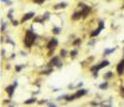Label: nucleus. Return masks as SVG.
<instances>
[{"mask_svg":"<svg viewBox=\"0 0 124 107\" xmlns=\"http://www.w3.org/2000/svg\"><path fill=\"white\" fill-rule=\"evenodd\" d=\"M15 90H16V87H15L12 83L8 85V86L5 87V93H6V96L9 97V99H12V97H14V95H15Z\"/></svg>","mask_w":124,"mask_h":107,"instance_id":"6e6552de","label":"nucleus"},{"mask_svg":"<svg viewBox=\"0 0 124 107\" xmlns=\"http://www.w3.org/2000/svg\"><path fill=\"white\" fill-rule=\"evenodd\" d=\"M81 44H82V39H79V37H74L71 45H73V47H76V49H77L78 46H81Z\"/></svg>","mask_w":124,"mask_h":107,"instance_id":"a211bd4d","label":"nucleus"},{"mask_svg":"<svg viewBox=\"0 0 124 107\" xmlns=\"http://www.w3.org/2000/svg\"><path fill=\"white\" fill-rule=\"evenodd\" d=\"M31 1H32L34 4H37V5H42L46 0H31Z\"/></svg>","mask_w":124,"mask_h":107,"instance_id":"c85d7f7f","label":"nucleus"},{"mask_svg":"<svg viewBox=\"0 0 124 107\" xmlns=\"http://www.w3.org/2000/svg\"><path fill=\"white\" fill-rule=\"evenodd\" d=\"M15 57H16V54H11L10 59H11V60H14V59H15Z\"/></svg>","mask_w":124,"mask_h":107,"instance_id":"4c0bfd02","label":"nucleus"},{"mask_svg":"<svg viewBox=\"0 0 124 107\" xmlns=\"http://www.w3.org/2000/svg\"><path fill=\"white\" fill-rule=\"evenodd\" d=\"M24 67H25L24 64H23V65H15V72H16V74H20L21 70H23Z\"/></svg>","mask_w":124,"mask_h":107,"instance_id":"393cba45","label":"nucleus"},{"mask_svg":"<svg viewBox=\"0 0 124 107\" xmlns=\"http://www.w3.org/2000/svg\"><path fill=\"white\" fill-rule=\"evenodd\" d=\"M116 77V74L113 72V71H107L104 75H103V80L104 81H109V80H112Z\"/></svg>","mask_w":124,"mask_h":107,"instance_id":"4468645a","label":"nucleus"},{"mask_svg":"<svg viewBox=\"0 0 124 107\" xmlns=\"http://www.w3.org/2000/svg\"><path fill=\"white\" fill-rule=\"evenodd\" d=\"M78 88H83V82L79 81L77 85H76V90H78Z\"/></svg>","mask_w":124,"mask_h":107,"instance_id":"473e14b6","label":"nucleus"},{"mask_svg":"<svg viewBox=\"0 0 124 107\" xmlns=\"http://www.w3.org/2000/svg\"><path fill=\"white\" fill-rule=\"evenodd\" d=\"M46 106H47V107H58V106H57V105L55 103V102H51V101L48 102V103H47Z\"/></svg>","mask_w":124,"mask_h":107,"instance_id":"2f4dec72","label":"nucleus"},{"mask_svg":"<svg viewBox=\"0 0 124 107\" xmlns=\"http://www.w3.org/2000/svg\"><path fill=\"white\" fill-rule=\"evenodd\" d=\"M1 3L5 4V5H8V6H11V5H12V1H11V0H1Z\"/></svg>","mask_w":124,"mask_h":107,"instance_id":"c756f323","label":"nucleus"},{"mask_svg":"<svg viewBox=\"0 0 124 107\" xmlns=\"http://www.w3.org/2000/svg\"><path fill=\"white\" fill-rule=\"evenodd\" d=\"M52 34L54 35H58V34H61V28L60 26H54V28H52Z\"/></svg>","mask_w":124,"mask_h":107,"instance_id":"412c9836","label":"nucleus"},{"mask_svg":"<svg viewBox=\"0 0 124 107\" xmlns=\"http://www.w3.org/2000/svg\"><path fill=\"white\" fill-rule=\"evenodd\" d=\"M119 93H120V96H122V97H124V86H122V88H120V91H119Z\"/></svg>","mask_w":124,"mask_h":107,"instance_id":"e433bc0d","label":"nucleus"},{"mask_svg":"<svg viewBox=\"0 0 124 107\" xmlns=\"http://www.w3.org/2000/svg\"><path fill=\"white\" fill-rule=\"evenodd\" d=\"M50 16H51V14L48 11H46V12H43V14H42V19L45 20V21H47L48 19H50Z\"/></svg>","mask_w":124,"mask_h":107,"instance_id":"cd10ccee","label":"nucleus"},{"mask_svg":"<svg viewBox=\"0 0 124 107\" xmlns=\"http://www.w3.org/2000/svg\"><path fill=\"white\" fill-rule=\"evenodd\" d=\"M81 19H83V17H82V14H81V10L73 11L72 15H71V20H72V21H78V20H81Z\"/></svg>","mask_w":124,"mask_h":107,"instance_id":"9b49d317","label":"nucleus"},{"mask_svg":"<svg viewBox=\"0 0 124 107\" xmlns=\"http://www.w3.org/2000/svg\"><path fill=\"white\" fill-rule=\"evenodd\" d=\"M108 1H110V0H108Z\"/></svg>","mask_w":124,"mask_h":107,"instance_id":"ea45409f","label":"nucleus"},{"mask_svg":"<svg viewBox=\"0 0 124 107\" xmlns=\"http://www.w3.org/2000/svg\"><path fill=\"white\" fill-rule=\"evenodd\" d=\"M104 26H105V25H104V21H103V20H101L99 23H98V28L91 31L89 37H91V39H96V37H97V36H98V35L101 34V31L104 29Z\"/></svg>","mask_w":124,"mask_h":107,"instance_id":"39448f33","label":"nucleus"},{"mask_svg":"<svg viewBox=\"0 0 124 107\" xmlns=\"http://www.w3.org/2000/svg\"><path fill=\"white\" fill-rule=\"evenodd\" d=\"M58 44H60L58 39L54 36V37H51V39L47 40V42L45 44V47H46L47 51H48V50H56V47L58 46Z\"/></svg>","mask_w":124,"mask_h":107,"instance_id":"7ed1b4c3","label":"nucleus"},{"mask_svg":"<svg viewBox=\"0 0 124 107\" xmlns=\"http://www.w3.org/2000/svg\"><path fill=\"white\" fill-rule=\"evenodd\" d=\"M78 6L81 8V14H82L83 19H86V17L89 16V14L92 12V8L91 6H88L87 4H85V3H79Z\"/></svg>","mask_w":124,"mask_h":107,"instance_id":"20e7f679","label":"nucleus"},{"mask_svg":"<svg viewBox=\"0 0 124 107\" xmlns=\"http://www.w3.org/2000/svg\"><path fill=\"white\" fill-rule=\"evenodd\" d=\"M67 96H68V93H62V95L57 96L55 100H56L57 102H60V101H66V99H67Z\"/></svg>","mask_w":124,"mask_h":107,"instance_id":"6ab92c4d","label":"nucleus"},{"mask_svg":"<svg viewBox=\"0 0 124 107\" xmlns=\"http://www.w3.org/2000/svg\"><path fill=\"white\" fill-rule=\"evenodd\" d=\"M58 55L61 56V59H66V57H68V56H70V51H68V50H66V49H61Z\"/></svg>","mask_w":124,"mask_h":107,"instance_id":"f3484780","label":"nucleus"},{"mask_svg":"<svg viewBox=\"0 0 124 107\" xmlns=\"http://www.w3.org/2000/svg\"><path fill=\"white\" fill-rule=\"evenodd\" d=\"M110 65V62H109V60H107V59H103L101 62H98V64H94V65H92L91 67H89V71H91V74H93V72H99V71L102 70V69H104V67H108V66Z\"/></svg>","mask_w":124,"mask_h":107,"instance_id":"f03ea898","label":"nucleus"},{"mask_svg":"<svg viewBox=\"0 0 124 107\" xmlns=\"http://www.w3.org/2000/svg\"><path fill=\"white\" fill-rule=\"evenodd\" d=\"M35 16H36V12H35V11H29V12H26V14L23 15V17L20 19V23L25 24L26 21H29V20H34Z\"/></svg>","mask_w":124,"mask_h":107,"instance_id":"0eeeda50","label":"nucleus"},{"mask_svg":"<svg viewBox=\"0 0 124 107\" xmlns=\"http://www.w3.org/2000/svg\"><path fill=\"white\" fill-rule=\"evenodd\" d=\"M20 24H21L20 21H17V20H15V19H14V20H11V25H12V26H19Z\"/></svg>","mask_w":124,"mask_h":107,"instance_id":"7c9ffc66","label":"nucleus"},{"mask_svg":"<svg viewBox=\"0 0 124 107\" xmlns=\"http://www.w3.org/2000/svg\"><path fill=\"white\" fill-rule=\"evenodd\" d=\"M39 37V35L35 33L34 26H31L30 29H26L24 31V39H23V45L25 49H31L35 42H36V39Z\"/></svg>","mask_w":124,"mask_h":107,"instance_id":"f257e3e1","label":"nucleus"},{"mask_svg":"<svg viewBox=\"0 0 124 107\" xmlns=\"http://www.w3.org/2000/svg\"><path fill=\"white\" fill-rule=\"evenodd\" d=\"M48 102H50V100H47V99H42V100H39L37 105H39V106H42V105H47Z\"/></svg>","mask_w":124,"mask_h":107,"instance_id":"a878e982","label":"nucleus"},{"mask_svg":"<svg viewBox=\"0 0 124 107\" xmlns=\"http://www.w3.org/2000/svg\"><path fill=\"white\" fill-rule=\"evenodd\" d=\"M89 105L92 107H99L101 106V102L97 101V100H92V101H89Z\"/></svg>","mask_w":124,"mask_h":107,"instance_id":"5701e85b","label":"nucleus"},{"mask_svg":"<svg viewBox=\"0 0 124 107\" xmlns=\"http://www.w3.org/2000/svg\"><path fill=\"white\" fill-rule=\"evenodd\" d=\"M6 107H17V105L15 103V102H11V103H9Z\"/></svg>","mask_w":124,"mask_h":107,"instance_id":"c9c22d12","label":"nucleus"},{"mask_svg":"<svg viewBox=\"0 0 124 107\" xmlns=\"http://www.w3.org/2000/svg\"><path fill=\"white\" fill-rule=\"evenodd\" d=\"M88 93H89V90L83 87V88H78V90H74L73 96H74V99H76V100H78V99H82V97L87 96Z\"/></svg>","mask_w":124,"mask_h":107,"instance_id":"423d86ee","label":"nucleus"},{"mask_svg":"<svg viewBox=\"0 0 124 107\" xmlns=\"http://www.w3.org/2000/svg\"><path fill=\"white\" fill-rule=\"evenodd\" d=\"M68 90H71V91L76 90V85H72V83H70V85H68Z\"/></svg>","mask_w":124,"mask_h":107,"instance_id":"72a5a7b5","label":"nucleus"},{"mask_svg":"<svg viewBox=\"0 0 124 107\" xmlns=\"http://www.w3.org/2000/svg\"><path fill=\"white\" fill-rule=\"evenodd\" d=\"M12 14H14V8H11L10 10L8 11V19L10 20V21H11V20H14V16H12Z\"/></svg>","mask_w":124,"mask_h":107,"instance_id":"b1692460","label":"nucleus"},{"mask_svg":"<svg viewBox=\"0 0 124 107\" xmlns=\"http://www.w3.org/2000/svg\"><path fill=\"white\" fill-rule=\"evenodd\" d=\"M116 50H117V47H108V49H104V50H103V57L112 55V54L116 52Z\"/></svg>","mask_w":124,"mask_h":107,"instance_id":"2eb2a0df","label":"nucleus"},{"mask_svg":"<svg viewBox=\"0 0 124 107\" xmlns=\"http://www.w3.org/2000/svg\"><path fill=\"white\" fill-rule=\"evenodd\" d=\"M97 44V40L96 39H91L89 41H88V44H87V46H89V47H93Z\"/></svg>","mask_w":124,"mask_h":107,"instance_id":"bb28decb","label":"nucleus"},{"mask_svg":"<svg viewBox=\"0 0 124 107\" xmlns=\"http://www.w3.org/2000/svg\"><path fill=\"white\" fill-rule=\"evenodd\" d=\"M123 42H124V41H123Z\"/></svg>","mask_w":124,"mask_h":107,"instance_id":"79ce46f5","label":"nucleus"},{"mask_svg":"<svg viewBox=\"0 0 124 107\" xmlns=\"http://www.w3.org/2000/svg\"><path fill=\"white\" fill-rule=\"evenodd\" d=\"M98 88L101 91H105V90H108L109 88V81H104L103 80V82H101L98 85Z\"/></svg>","mask_w":124,"mask_h":107,"instance_id":"dca6fc26","label":"nucleus"},{"mask_svg":"<svg viewBox=\"0 0 124 107\" xmlns=\"http://www.w3.org/2000/svg\"><path fill=\"white\" fill-rule=\"evenodd\" d=\"M123 8H124V6H123Z\"/></svg>","mask_w":124,"mask_h":107,"instance_id":"a19ab883","label":"nucleus"},{"mask_svg":"<svg viewBox=\"0 0 124 107\" xmlns=\"http://www.w3.org/2000/svg\"><path fill=\"white\" fill-rule=\"evenodd\" d=\"M37 102H39V100H37V97H34V96H31V97H29V99H26V100H24V106H34V105H37Z\"/></svg>","mask_w":124,"mask_h":107,"instance_id":"1a4fd4ad","label":"nucleus"},{"mask_svg":"<svg viewBox=\"0 0 124 107\" xmlns=\"http://www.w3.org/2000/svg\"><path fill=\"white\" fill-rule=\"evenodd\" d=\"M68 6V3L67 1H61V3H57L54 5V10H60V9H66Z\"/></svg>","mask_w":124,"mask_h":107,"instance_id":"f8f14e48","label":"nucleus"},{"mask_svg":"<svg viewBox=\"0 0 124 107\" xmlns=\"http://www.w3.org/2000/svg\"><path fill=\"white\" fill-rule=\"evenodd\" d=\"M8 29V21H4L1 20V34H4Z\"/></svg>","mask_w":124,"mask_h":107,"instance_id":"4be33fe9","label":"nucleus"},{"mask_svg":"<svg viewBox=\"0 0 124 107\" xmlns=\"http://www.w3.org/2000/svg\"><path fill=\"white\" fill-rule=\"evenodd\" d=\"M1 57L4 59V57H6V50H4V49H1Z\"/></svg>","mask_w":124,"mask_h":107,"instance_id":"f704fd0d","label":"nucleus"},{"mask_svg":"<svg viewBox=\"0 0 124 107\" xmlns=\"http://www.w3.org/2000/svg\"><path fill=\"white\" fill-rule=\"evenodd\" d=\"M119 62H120V64H122V65L124 66V56L122 57V60H120V61H119Z\"/></svg>","mask_w":124,"mask_h":107,"instance_id":"58836bf2","label":"nucleus"},{"mask_svg":"<svg viewBox=\"0 0 124 107\" xmlns=\"http://www.w3.org/2000/svg\"><path fill=\"white\" fill-rule=\"evenodd\" d=\"M77 56H78V50L77 49H73V50L70 51V57L71 59H76Z\"/></svg>","mask_w":124,"mask_h":107,"instance_id":"aec40b11","label":"nucleus"},{"mask_svg":"<svg viewBox=\"0 0 124 107\" xmlns=\"http://www.w3.org/2000/svg\"><path fill=\"white\" fill-rule=\"evenodd\" d=\"M116 74L118 75L119 77H123L124 76V66L120 64V62H118L117 66H116Z\"/></svg>","mask_w":124,"mask_h":107,"instance_id":"9d476101","label":"nucleus"},{"mask_svg":"<svg viewBox=\"0 0 124 107\" xmlns=\"http://www.w3.org/2000/svg\"><path fill=\"white\" fill-rule=\"evenodd\" d=\"M54 67H45L42 71H40V75L41 76H48V75H51L52 72H54Z\"/></svg>","mask_w":124,"mask_h":107,"instance_id":"ddd939ff","label":"nucleus"}]
</instances>
